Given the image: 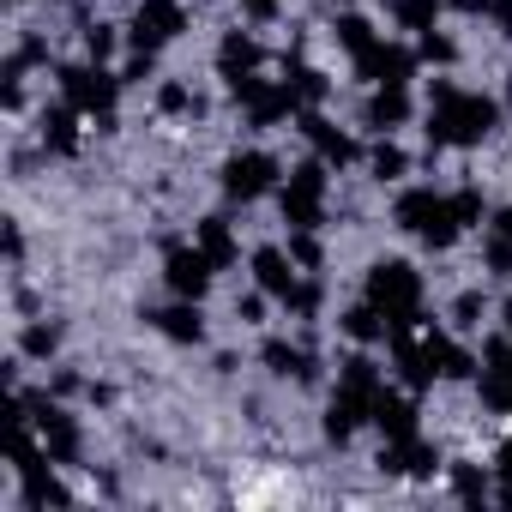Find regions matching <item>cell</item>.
<instances>
[{"mask_svg": "<svg viewBox=\"0 0 512 512\" xmlns=\"http://www.w3.org/2000/svg\"><path fill=\"white\" fill-rule=\"evenodd\" d=\"M494 127H500V103H494V97L458 91L452 79H434V85H428V151L482 145Z\"/></svg>", "mask_w": 512, "mask_h": 512, "instance_id": "1", "label": "cell"}, {"mask_svg": "<svg viewBox=\"0 0 512 512\" xmlns=\"http://www.w3.org/2000/svg\"><path fill=\"white\" fill-rule=\"evenodd\" d=\"M398 229H410L422 247H434V253H446L458 235H464V223H458V211H452V199L446 193H434V187H410L404 199H398Z\"/></svg>", "mask_w": 512, "mask_h": 512, "instance_id": "2", "label": "cell"}, {"mask_svg": "<svg viewBox=\"0 0 512 512\" xmlns=\"http://www.w3.org/2000/svg\"><path fill=\"white\" fill-rule=\"evenodd\" d=\"M368 302L386 314L392 332H410L416 314H422V278H416V266H404V260H380V266L368 272Z\"/></svg>", "mask_w": 512, "mask_h": 512, "instance_id": "3", "label": "cell"}, {"mask_svg": "<svg viewBox=\"0 0 512 512\" xmlns=\"http://www.w3.org/2000/svg\"><path fill=\"white\" fill-rule=\"evenodd\" d=\"M61 97H67L79 115H97V127L109 133V127H115L121 79H115L109 67H97V61H85V67H61Z\"/></svg>", "mask_w": 512, "mask_h": 512, "instance_id": "4", "label": "cell"}, {"mask_svg": "<svg viewBox=\"0 0 512 512\" xmlns=\"http://www.w3.org/2000/svg\"><path fill=\"white\" fill-rule=\"evenodd\" d=\"M229 97L247 109V127H278L284 115H302V97H296V85H272V79H260V73H241V79H229Z\"/></svg>", "mask_w": 512, "mask_h": 512, "instance_id": "5", "label": "cell"}, {"mask_svg": "<svg viewBox=\"0 0 512 512\" xmlns=\"http://www.w3.org/2000/svg\"><path fill=\"white\" fill-rule=\"evenodd\" d=\"M326 169H332L326 157L290 169V181H284V223L290 229H320V217H326Z\"/></svg>", "mask_w": 512, "mask_h": 512, "instance_id": "6", "label": "cell"}, {"mask_svg": "<svg viewBox=\"0 0 512 512\" xmlns=\"http://www.w3.org/2000/svg\"><path fill=\"white\" fill-rule=\"evenodd\" d=\"M278 175H284V163H278L272 151H235V157L223 163V193L247 205V199L272 193V187H278Z\"/></svg>", "mask_w": 512, "mask_h": 512, "instance_id": "7", "label": "cell"}, {"mask_svg": "<svg viewBox=\"0 0 512 512\" xmlns=\"http://www.w3.org/2000/svg\"><path fill=\"white\" fill-rule=\"evenodd\" d=\"M211 260H205V247H181V241H169L163 247V284L181 296V302H199L205 290H211Z\"/></svg>", "mask_w": 512, "mask_h": 512, "instance_id": "8", "label": "cell"}, {"mask_svg": "<svg viewBox=\"0 0 512 512\" xmlns=\"http://www.w3.org/2000/svg\"><path fill=\"white\" fill-rule=\"evenodd\" d=\"M187 31V13H181V0H139V13H133V25H127V37H133V49H163V43H175Z\"/></svg>", "mask_w": 512, "mask_h": 512, "instance_id": "9", "label": "cell"}, {"mask_svg": "<svg viewBox=\"0 0 512 512\" xmlns=\"http://www.w3.org/2000/svg\"><path fill=\"white\" fill-rule=\"evenodd\" d=\"M482 404L488 410H500V416H512V338L500 332V338H488L482 344Z\"/></svg>", "mask_w": 512, "mask_h": 512, "instance_id": "10", "label": "cell"}, {"mask_svg": "<svg viewBox=\"0 0 512 512\" xmlns=\"http://www.w3.org/2000/svg\"><path fill=\"white\" fill-rule=\"evenodd\" d=\"M296 127H302V139H308V145H314L332 169H344V163H356V157H362V145H356L350 133H338L332 121H320L314 109H302V115H296Z\"/></svg>", "mask_w": 512, "mask_h": 512, "instance_id": "11", "label": "cell"}, {"mask_svg": "<svg viewBox=\"0 0 512 512\" xmlns=\"http://www.w3.org/2000/svg\"><path fill=\"white\" fill-rule=\"evenodd\" d=\"M356 73H362V79H374V85H410L416 55H410V49H398V43H374V49L356 61Z\"/></svg>", "mask_w": 512, "mask_h": 512, "instance_id": "12", "label": "cell"}, {"mask_svg": "<svg viewBox=\"0 0 512 512\" xmlns=\"http://www.w3.org/2000/svg\"><path fill=\"white\" fill-rule=\"evenodd\" d=\"M368 416H374V398H362V392L338 386V398L326 404V440H332V446H344V440H350Z\"/></svg>", "mask_w": 512, "mask_h": 512, "instance_id": "13", "label": "cell"}, {"mask_svg": "<svg viewBox=\"0 0 512 512\" xmlns=\"http://www.w3.org/2000/svg\"><path fill=\"white\" fill-rule=\"evenodd\" d=\"M422 356H428L434 380H470V374H476V356H470L464 344H452L446 332H428V338H422Z\"/></svg>", "mask_w": 512, "mask_h": 512, "instance_id": "14", "label": "cell"}, {"mask_svg": "<svg viewBox=\"0 0 512 512\" xmlns=\"http://www.w3.org/2000/svg\"><path fill=\"white\" fill-rule=\"evenodd\" d=\"M253 278H260V290L278 296V302H290V290L302 284L296 278V260H290L284 247H260V253H253Z\"/></svg>", "mask_w": 512, "mask_h": 512, "instance_id": "15", "label": "cell"}, {"mask_svg": "<svg viewBox=\"0 0 512 512\" xmlns=\"http://www.w3.org/2000/svg\"><path fill=\"white\" fill-rule=\"evenodd\" d=\"M386 440H410L416 434V398H398V392H386L380 386V398H374V416H368Z\"/></svg>", "mask_w": 512, "mask_h": 512, "instance_id": "16", "label": "cell"}, {"mask_svg": "<svg viewBox=\"0 0 512 512\" xmlns=\"http://www.w3.org/2000/svg\"><path fill=\"white\" fill-rule=\"evenodd\" d=\"M410 121V85H374V97H368V127L374 133H392V127H404Z\"/></svg>", "mask_w": 512, "mask_h": 512, "instance_id": "17", "label": "cell"}, {"mask_svg": "<svg viewBox=\"0 0 512 512\" xmlns=\"http://www.w3.org/2000/svg\"><path fill=\"white\" fill-rule=\"evenodd\" d=\"M163 338H175V344H199L205 338V320H199V302H181L175 296V308H157V314H145Z\"/></svg>", "mask_w": 512, "mask_h": 512, "instance_id": "18", "label": "cell"}, {"mask_svg": "<svg viewBox=\"0 0 512 512\" xmlns=\"http://www.w3.org/2000/svg\"><path fill=\"white\" fill-rule=\"evenodd\" d=\"M43 145H49L55 157H73V151H79V109H73L67 97L43 115Z\"/></svg>", "mask_w": 512, "mask_h": 512, "instance_id": "19", "label": "cell"}, {"mask_svg": "<svg viewBox=\"0 0 512 512\" xmlns=\"http://www.w3.org/2000/svg\"><path fill=\"white\" fill-rule=\"evenodd\" d=\"M260 61H266V49L253 43L247 31H229V37L217 43V67H223V79H241V73H253Z\"/></svg>", "mask_w": 512, "mask_h": 512, "instance_id": "20", "label": "cell"}, {"mask_svg": "<svg viewBox=\"0 0 512 512\" xmlns=\"http://www.w3.org/2000/svg\"><path fill=\"white\" fill-rule=\"evenodd\" d=\"M338 326H344V338H356V344H380V338H392V326H386V314H380L374 302H356Z\"/></svg>", "mask_w": 512, "mask_h": 512, "instance_id": "21", "label": "cell"}, {"mask_svg": "<svg viewBox=\"0 0 512 512\" xmlns=\"http://www.w3.org/2000/svg\"><path fill=\"white\" fill-rule=\"evenodd\" d=\"M199 247H205V260L223 272V266H235V235H229V223L223 217H205L199 223Z\"/></svg>", "mask_w": 512, "mask_h": 512, "instance_id": "22", "label": "cell"}, {"mask_svg": "<svg viewBox=\"0 0 512 512\" xmlns=\"http://www.w3.org/2000/svg\"><path fill=\"white\" fill-rule=\"evenodd\" d=\"M386 13L398 19V31H434V19H440V0H386Z\"/></svg>", "mask_w": 512, "mask_h": 512, "instance_id": "23", "label": "cell"}, {"mask_svg": "<svg viewBox=\"0 0 512 512\" xmlns=\"http://www.w3.org/2000/svg\"><path fill=\"white\" fill-rule=\"evenodd\" d=\"M338 386H350V392H362V398H380V386H386V380H380V368H374V356L362 350V356H350V362H344V374H338Z\"/></svg>", "mask_w": 512, "mask_h": 512, "instance_id": "24", "label": "cell"}, {"mask_svg": "<svg viewBox=\"0 0 512 512\" xmlns=\"http://www.w3.org/2000/svg\"><path fill=\"white\" fill-rule=\"evenodd\" d=\"M332 31H338V43H344V49H350V55H356V61H362V55H368V49H374V43H380V37H374V25H368V19H362V13H344V19H338V25H332Z\"/></svg>", "mask_w": 512, "mask_h": 512, "instance_id": "25", "label": "cell"}, {"mask_svg": "<svg viewBox=\"0 0 512 512\" xmlns=\"http://www.w3.org/2000/svg\"><path fill=\"white\" fill-rule=\"evenodd\" d=\"M368 169H374V175H380V181H398V175H404V169H410V157H404V151H398V145H392V139H380V145H374V151H368Z\"/></svg>", "mask_w": 512, "mask_h": 512, "instance_id": "26", "label": "cell"}, {"mask_svg": "<svg viewBox=\"0 0 512 512\" xmlns=\"http://www.w3.org/2000/svg\"><path fill=\"white\" fill-rule=\"evenodd\" d=\"M416 55H422L428 67H452V61H458V43H452V37H440V31H422Z\"/></svg>", "mask_w": 512, "mask_h": 512, "instance_id": "27", "label": "cell"}, {"mask_svg": "<svg viewBox=\"0 0 512 512\" xmlns=\"http://www.w3.org/2000/svg\"><path fill=\"white\" fill-rule=\"evenodd\" d=\"M157 109H163V115H199L205 103H199L187 85H157Z\"/></svg>", "mask_w": 512, "mask_h": 512, "instance_id": "28", "label": "cell"}, {"mask_svg": "<svg viewBox=\"0 0 512 512\" xmlns=\"http://www.w3.org/2000/svg\"><path fill=\"white\" fill-rule=\"evenodd\" d=\"M320 302H326L320 278H302V284L290 290V302H284V308H290V314H302V320H314V314H320Z\"/></svg>", "mask_w": 512, "mask_h": 512, "instance_id": "29", "label": "cell"}, {"mask_svg": "<svg viewBox=\"0 0 512 512\" xmlns=\"http://www.w3.org/2000/svg\"><path fill=\"white\" fill-rule=\"evenodd\" d=\"M290 85H296L302 109H320V103H326V91H332V85H326V73H314V67H302V73H296Z\"/></svg>", "mask_w": 512, "mask_h": 512, "instance_id": "30", "label": "cell"}, {"mask_svg": "<svg viewBox=\"0 0 512 512\" xmlns=\"http://www.w3.org/2000/svg\"><path fill=\"white\" fill-rule=\"evenodd\" d=\"M19 350L43 362V356H55V350H61V332H55V326H25V338H19Z\"/></svg>", "mask_w": 512, "mask_h": 512, "instance_id": "31", "label": "cell"}, {"mask_svg": "<svg viewBox=\"0 0 512 512\" xmlns=\"http://www.w3.org/2000/svg\"><path fill=\"white\" fill-rule=\"evenodd\" d=\"M109 55H115V31H109V25H91V31H85V61L109 67Z\"/></svg>", "mask_w": 512, "mask_h": 512, "instance_id": "32", "label": "cell"}, {"mask_svg": "<svg viewBox=\"0 0 512 512\" xmlns=\"http://www.w3.org/2000/svg\"><path fill=\"white\" fill-rule=\"evenodd\" d=\"M452 211H458V223H464V229L488 217V205H482V193H476V187H458V193H452Z\"/></svg>", "mask_w": 512, "mask_h": 512, "instance_id": "33", "label": "cell"}, {"mask_svg": "<svg viewBox=\"0 0 512 512\" xmlns=\"http://www.w3.org/2000/svg\"><path fill=\"white\" fill-rule=\"evenodd\" d=\"M290 260L308 266V272L320 266V235H314V229H296V235H290Z\"/></svg>", "mask_w": 512, "mask_h": 512, "instance_id": "34", "label": "cell"}, {"mask_svg": "<svg viewBox=\"0 0 512 512\" xmlns=\"http://www.w3.org/2000/svg\"><path fill=\"white\" fill-rule=\"evenodd\" d=\"M452 488H458V500H482V494H488V476L470 470V464H458V470H452Z\"/></svg>", "mask_w": 512, "mask_h": 512, "instance_id": "35", "label": "cell"}, {"mask_svg": "<svg viewBox=\"0 0 512 512\" xmlns=\"http://www.w3.org/2000/svg\"><path fill=\"white\" fill-rule=\"evenodd\" d=\"M452 326H482V290H464L452 302Z\"/></svg>", "mask_w": 512, "mask_h": 512, "instance_id": "36", "label": "cell"}, {"mask_svg": "<svg viewBox=\"0 0 512 512\" xmlns=\"http://www.w3.org/2000/svg\"><path fill=\"white\" fill-rule=\"evenodd\" d=\"M151 67H157V55H151V49H133V61H127L121 85H139V79H151Z\"/></svg>", "mask_w": 512, "mask_h": 512, "instance_id": "37", "label": "cell"}, {"mask_svg": "<svg viewBox=\"0 0 512 512\" xmlns=\"http://www.w3.org/2000/svg\"><path fill=\"white\" fill-rule=\"evenodd\" d=\"M488 19H494L506 37H512V0H488Z\"/></svg>", "mask_w": 512, "mask_h": 512, "instance_id": "38", "label": "cell"}, {"mask_svg": "<svg viewBox=\"0 0 512 512\" xmlns=\"http://www.w3.org/2000/svg\"><path fill=\"white\" fill-rule=\"evenodd\" d=\"M7 260H13V266L25 260V229H19V223H7Z\"/></svg>", "mask_w": 512, "mask_h": 512, "instance_id": "39", "label": "cell"}, {"mask_svg": "<svg viewBox=\"0 0 512 512\" xmlns=\"http://www.w3.org/2000/svg\"><path fill=\"white\" fill-rule=\"evenodd\" d=\"M235 314H241V320H260V314H266V290H260V296H241Z\"/></svg>", "mask_w": 512, "mask_h": 512, "instance_id": "40", "label": "cell"}, {"mask_svg": "<svg viewBox=\"0 0 512 512\" xmlns=\"http://www.w3.org/2000/svg\"><path fill=\"white\" fill-rule=\"evenodd\" d=\"M19 55H25L31 67H37V61H49V49H43V37H25V43H19Z\"/></svg>", "mask_w": 512, "mask_h": 512, "instance_id": "41", "label": "cell"}, {"mask_svg": "<svg viewBox=\"0 0 512 512\" xmlns=\"http://www.w3.org/2000/svg\"><path fill=\"white\" fill-rule=\"evenodd\" d=\"M241 7H247V19H272V13H278V0H241Z\"/></svg>", "mask_w": 512, "mask_h": 512, "instance_id": "42", "label": "cell"}, {"mask_svg": "<svg viewBox=\"0 0 512 512\" xmlns=\"http://www.w3.org/2000/svg\"><path fill=\"white\" fill-rule=\"evenodd\" d=\"M500 332H506V338H512V302H506V308H500Z\"/></svg>", "mask_w": 512, "mask_h": 512, "instance_id": "43", "label": "cell"}, {"mask_svg": "<svg viewBox=\"0 0 512 512\" xmlns=\"http://www.w3.org/2000/svg\"><path fill=\"white\" fill-rule=\"evenodd\" d=\"M500 470H506V476H512V440H506V446H500Z\"/></svg>", "mask_w": 512, "mask_h": 512, "instance_id": "44", "label": "cell"}, {"mask_svg": "<svg viewBox=\"0 0 512 512\" xmlns=\"http://www.w3.org/2000/svg\"><path fill=\"white\" fill-rule=\"evenodd\" d=\"M506 103H512V85H506Z\"/></svg>", "mask_w": 512, "mask_h": 512, "instance_id": "45", "label": "cell"}]
</instances>
